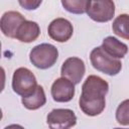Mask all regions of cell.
<instances>
[{"label":"cell","instance_id":"cell-1","mask_svg":"<svg viewBox=\"0 0 129 129\" xmlns=\"http://www.w3.org/2000/svg\"><path fill=\"white\" fill-rule=\"evenodd\" d=\"M109 84L102 78L91 75L82 86V94L79 99L80 109L87 116L100 115L106 107V95Z\"/></svg>","mask_w":129,"mask_h":129},{"label":"cell","instance_id":"cell-2","mask_svg":"<svg viewBox=\"0 0 129 129\" xmlns=\"http://www.w3.org/2000/svg\"><path fill=\"white\" fill-rule=\"evenodd\" d=\"M90 60L94 69L108 76H116L122 69L121 61L109 55L102 46L93 48L90 53Z\"/></svg>","mask_w":129,"mask_h":129},{"label":"cell","instance_id":"cell-3","mask_svg":"<svg viewBox=\"0 0 129 129\" xmlns=\"http://www.w3.org/2000/svg\"><path fill=\"white\" fill-rule=\"evenodd\" d=\"M58 50L50 43H40L35 45L29 53V59L31 63L40 70H46L51 68L57 60Z\"/></svg>","mask_w":129,"mask_h":129},{"label":"cell","instance_id":"cell-4","mask_svg":"<svg viewBox=\"0 0 129 129\" xmlns=\"http://www.w3.org/2000/svg\"><path fill=\"white\" fill-rule=\"evenodd\" d=\"M37 81L33 73L27 68H18L12 77V89L21 97L30 96L37 88Z\"/></svg>","mask_w":129,"mask_h":129},{"label":"cell","instance_id":"cell-5","mask_svg":"<svg viewBox=\"0 0 129 129\" xmlns=\"http://www.w3.org/2000/svg\"><path fill=\"white\" fill-rule=\"evenodd\" d=\"M86 13L96 22H108L115 15V4L111 0H88Z\"/></svg>","mask_w":129,"mask_h":129},{"label":"cell","instance_id":"cell-6","mask_svg":"<svg viewBox=\"0 0 129 129\" xmlns=\"http://www.w3.org/2000/svg\"><path fill=\"white\" fill-rule=\"evenodd\" d=\"M46 122L50 129H70L77 124V116L71 109H53L48 113Z\"/></svg>","mask_w":129,"mask_h":129},{"label":"cell","instance_id":"cell-7","mask_svg":"<svg viewBox=\"0 0 129 129\" xmlns=\"http://www.w3.org/2000/svg\"><path fill=\"white\" fill-rule=\"evenodd\" d=\"M85 72H86V67L84 60L76 56L67 58L63 61L60 69L61 78L68 79L75 85L81 83V81L84 78Z\"/></svg>","mask_w":129,"mask_h":129},{"label":"cell","instance_id":"cell-8","mask_svg":"<svg viewBox=\"0 0 129 129\" xmlns=\"http://www.w3.org/2000/svg\"><path fill=\"white\" fill-rule=\"evenodd\" d=\"M47 33L54 41L66 42L73 36L74 27L68 19L58 17L49 23L47 27Z\"/></svg>","mask_w":129,"mask_h":129},{"label":"cell","instance_id":"cell-9","mask_svg":"<svg viewBox=\"0 0 129 129\" xmlns=\"http://www.w3.org/2000/svg\"><path fill=\"white\" fill-rule=\"evenodd\" d=\"M50 94L53 101L57 103L70 102L75 96V84L68 79L58 78L52 83Z\"/></svg>","mask_w":129,"mask_h":129},{"label":"cell","instance_id":"cell-10","mask_svg":"<svg viewBox=\"0 0 129 129\" xmlns=\"http://www.w3.org/2000/svg\"><path fill=\"white\" fill-rule=\"evenodd\" d=\"M25 20L24 16L17 11L5 12L0 19V28L2 33L9 38H15L19 26Z\"/></svg>","mask_w":129,"mask_h":129},{"label":"cell","instance_id":"cell-11","mask_svg":"<svg viewBox=\"0 0 129 129\" xmlns=\"http://www.w3.org/2000/svg\"><path fill=\"white\" fill-rule=\"evenodd\" d=\"M40 34V27L37 22L25 20L18 28L16 33V39L24 42V43H30L38 38Z\"/></svg>","mask_w":129,"mask_h":129},{"label":"cell","instance_id":"cell-12","mask_svg":"<svg viewBox=\"0 0 129 129\" xmlns=\"http://www.w3.org/2000/svg\"><path fill=\"white\" fill-rule=\"evenodd\" d=\"M102 48L114 58H123L128 52V46L114 36H107L103 39Z\"/></svg>","mask_w":129,"mask_h":129},{"label":"cell","instance_id":"cell-13","mask_svg":"<svg viewBox=\"0 0 129 129\" xmlns=\"http://www.w3.org/2000/svg\"><path fill=\"white\" fill-rule=\"evenodd\" d=\"M21 102L23 106L28 110H37L46 103V97L43 88L38 85L36 90L27 97H22Z\"/></svg>","mask_w":129,"mask_h":129},{"label":"cell","instance_id":"cell-14","mask_svg":"<svg viewBox=\"0 0 129 129\" xmlns=\"http://www.w3.org/2000/svg\"><path fill=\"white\" fill-rule=\"evenodd\" d=\"M112 30L117 36L129 40V14L117 16L113 21Z\"/></svg>","mask_w":129,"mask_h":129},{"label":"cell","instance_id":"cell-15","mask_svg":"<svg viewBox=\"0 0 129 129\" xmlns=\"http://www.w3.org/2000/svg\"><path fill=\"white\" fill-rule=\"evenodd\" d=\"M61 5L63 8L74 14H83L87 10L88 0H62Z\"/></svg>","mask_w":129,"mask_h":129},{"label":"cell","instance_id":"cell-16","mask_svg":"<svg viewBox=\"0 0 129 129\" xmlns=\"http://www.w3.org/2000/svg\"><path fill=\"white\" fill-rule=\"evenodd\" d=\"M116 121L121 125H129V99L119 104L116 110Z\"/></svg>","mask_w":129,"mask_h":129},{"label":"cell","instance_id":"cell-17","mask_svg":"<svg viewBox=\"0 0 129 129\" xmlns=\"http://www.w3.org/2000/svg\"><path fill=\"white\" fill-rule=\"evenodd\" d=\"M18 3H19L23 8H25L26 10H34V9H36V8L41 4V1L24 0V1H18Z\"/></svg>","mask_w":129,"mask_h":129},{"label":"cell","instance_id":"cell-18","mask_svg":"<svg viewBox=\"0 0 129 129\" xmlns=\"http://www.w3.org/2000/svg\"><path fill=\"white\" fill-rule=\"evenodd\" d=\"M4 129H24V127H22L21 125H18V124H11V125L6 126Z\"/></svg>","mask_w":129,"mask_h":129},{"label":"cell","instance_id":"cell-19","mask_svg":"<svg viewBox=\"0 0 129 129\" xmlns=\"http://www.w3.org/2000/svg\"><path fill=\"white\" fill-rule=\"evenodd\" d=\"M114 129H129V128H114Z\"/></svg>","mask_w":129,"mask_h":129}]
</instances>
